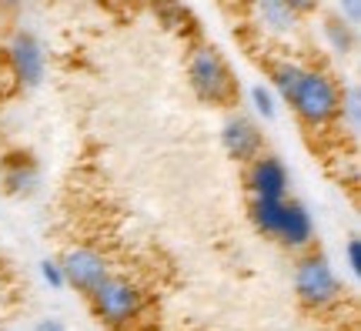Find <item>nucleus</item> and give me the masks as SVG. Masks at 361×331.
<instances>
[{"label":"nucleus","mask_w":361,"mask_h":331,"mask_svg":"<svg viewBox=\"0 0 361 331\" xmlns=\"http://www.w3.org/2000/svg\"><path fill=\"white\" fill-rule=\"evenodd\" d=\"M247 217L258 234H264L268 241L281 244L284 251L301 255L314 248V217L301 201L295 198H251L247 204Z\"/></svg>","instance_id":"1"},{"label":"nucleus","mask_w":361,"mask_h":331,"mask_svg":"<svg viewBox=\"0 0 361 331\" xmlns=\"http://www.w3.org/2000/svg\"><path fill=\"white\" fill-rule=\"evenodd\" d=\"M288 107L298 117V124L311 134L331 131L338 121V104H341V80L328 67L305 64L298 84L288 94Z\"/></svg>","instance_id":"2"},{"label":"nucleus","mask_w":361,"mask_h":331,"mask_svg":"<svg viewBox=\"0 0 361 331\" xmlns=\"http://www.w3.org/2000/svg\"><path fill=\"white\" fill-rule=\"evenodd\" d=\"M291 288H295L298 305L311 315H328L345 301V281L328 261V255H322L318 248H308L295 258Z\"/></svg>","instance_id":"3"},{"label":"nucleus","mask_w":361,"mask_h":331,"mask_svg":"<svg viewBox=\"0 0 361 331\" xmlns=\"http://www.w3.org/2000/svg\"><path fill=\"white\" fill-rule=\"evenodd\" d=\"M184 77H188V88L201 104L211 107H231L238 101V77H234L228 57L221 54V47L197 40L188 51L184 61Z\"/></svg>","instance_id":"4"},{"label":"nucleus","mask_w":361,"mask_h":331,"mask_svg":"<svg viewBox=\"0 0 361 331\" xmlns=\"http://www.w3.org/2000/svg\"><path fill=\"white\" fill-rule=\"evenodd\" d=\"M84 298L90 301V315L111 331H128L147 308L144 284L137 278H130V275H121V271H111Z\"/></svg>","instance_id":"5"},{"label":"nucleus","mask_w":361,"mask_h":331,"mask_svg":"<svg viewBox=\"0 0 361 331\" xmlns=\"http://www.w3.org/2000/svg\"><path fill=\"white\" fill-rule=\"evenodd\" d=\"M57 261H61L67 288H74V291H80V294H87L97 281H104L114 271V267H111V258L104 255L101 248H94V244H71Z\"/></svg>","instance_id":"6"},{"label":"nucleus","mask_w":361,"mask_h":331,"mask_svg":"<svg viewBox=\"0 0 361 331\" xmlns=\"http://www.w3.org/2000/svg\"><path fill=\"white\" fill-rule=\"evenodd\" d=\"M7 64H11V74L17 77L20 88H40L44 74H47V51H44L37 34L13 30L7 40Z\"/></svg>","instance_id":"7"},{"label":"nucleus","mask_w":361,"mask_h":331,"mask_svg":"<svg viewBox=\"0 0 361 331\" xmlns=\"http://www.w3.org/2000/svg\"><path fill=\"white\" fill-rule=\"evenodd\" d=\"M221 148L224 154L238 161V164H247L255 161L261 151H264V131L255 117L241 114V111H231V114L221 121Z\"/></svg>","instance_id":"8"},{"label":"nucleus","mask_w":361,"mask_h":331,"mask_svg":"<svg viewBox=\"0 0 361 331\" xmlns=\"http://www.w3.org/2000/svg\"><path fill=\"white\" fill-rule=\"evenodd\" d=\"M251 24L268 40H295L301 30V13L288 0H247Z\"/></svg>","instance_id":"9"},{"label":"nucleus","mask_w":361,"mask_h":331,"mask_svg":"<svg viewBox=\"0 0 361 331\" xmlns=\"http://www.w3.org/2000/svg\"><path fill=\"white\" fill-rule=\"evenodd\" d=\"M245 188L251 198H288L291 191V174L281 157L261 151L255 161L245 164Z\"/></svg>","instance_id":"10"},{"label":"nucleus","mask_w":361,"mask_h":331,"mask_svg":"<svg viewBox=\"0 0 361 331\" xmlns=\"http://www.w3.org/2000/svg\"><path fill=\"white\" fill-rule=\"evenodd\" d=\"M0 184H4V194H11V198L34 194L40 184L37 161L24 151H11L4 157V164H0Z\"/></svg>","instance_id":"11"},{"label":"nucleus","mask_w":361,"mask_h":331,"mask_svg":"<svg viewBox=\"0 0 361 331\" xmlns=\"http://www.w3.org/2000/svg\"><path fill=\"white\" fill-rule=\"evenodd\" d=\"M322 37H324V47L335 54V57H351V54L358 51V27L348 24L338 13H328L322 20Z\"/></svg>","instance_id":"12"},{"label":"nucleus","mask_w":361,"mask_h":331,"mask_svg":"<svg viewBox=\"0 0 361 331\" xmlns=\"http://www.w3.org/2000/svg\"><path fill=\"white\" fill-rule=\"evenodd\" d=\"M301 71H305V61H298V57H278V61L268 64L271 90L278 94V101H288V94H291V88L298 84Z\"/></svg>","instance_id":"13"},{"label":"nucleus","mask_w":361,"mask_h":331,"mask_svg":"<svg viewBox=\"0 0 361 331\" xmlns=\"http://www.w3.org/2000/svg\"><path fill=\"white\" fill-rule=\"evenodd\" d=\"M341 131H348V138H358L361 131V88L358 84H341V104H338V121Z\"/></svg>","instance_id":"14"},{"label":"nucleus","mask_w":361,"mask_h":331,"mask_svg":"<svg viewBox=\"0 0 361 331\" xmlns=\"http://www.w3.org/2000/svg\"><path fill=\"white\" fill-rule=\"evenodd\" d=\"M154 13L168 30H188L191 27V11L180 0H154Z\"/></svg>","instance_id":"15"},{"label":"nucleus","mask_w":361,"mask_h":331,"mask_svg":"<svg viewBox=\"0 0 361 331\" xmlns=\"http://www.w3.org/2000/svg\"><path fill=\"white\" fill-rule=\"evenodd\" d=\"M247 97H251V107H255V114L261 121H274L278 117V94L264 84H255V88L247 90Z\"/></svg>","instance_id":"16"},{"label":"nucleus","mask_w":361,"mask_h":331,"mask_svg":"<svg viewBox=\"0 0 361 331\" xmlns=\"http://www.w3.org/2000/svg\"><path fill=\"white\" fill-rule=\"evenodd\" d=\"M40 278H44V284H51L54 291L67 288L64 271H61V261H57V258H44V261H40Z\"/></svg>","instance_id":"17"},{"label":"nucleus","mask_w":361,"mask_h":331,"mask_svg":"<svg viewBox=\"0 0 361 331\" xmlns=\"http://www.w3.org/2000/svg\"><path fill=\"white\" fill-rule=\"evenodd\" d=\"M345 265H348L351 278L361 281V238L358 234H351L348 241H345Z\"/></svg>","instance_id":"18"},{"label":"nucleus","mask_w":361,"mask_h":331,"mask_svg":"<svg viewBox=\"0 0 361 331\" xmlns=\"http://www.w3.org/2000/svg\"><path fill=\"white\" fill-rule=\"evenodd\" d=\"M335 13L345 17L348 24H361V0H335Z\"/></svg>","instance_id":"19"},{"label":"nucleus","mask_w":361,"mask_h":331,"mask_svg":"<svg viewBox=\"0 0 361 331\" xmlns=\"http://www.w3.org/2000/svg\"><path fill=\"white\" fill-rule=\"evenodd\" d=\"M288 4H291V7H295L301 17H308V13H318V11H322L324 0H288Z\"/></svg>","instance_id":"20"},{"label":"nucleus","mask_w":361,"mask_h":331,"mask_svg":"<svg viewBox=\"0 0 361 331\" xmlns=\"http://www.w3.org/2000/svg\"><path fill=\"white\" fill-rule=\"evenodd\" d=\"M34 331H67V328H64V321L61 318H40Z\"/></svg>","instance_id":"21"},{"label":"nucleus","mask_w":361,"mask_h":331,"mask_svg":"<svg viewBox=\"0 0 361 331\" xmlns=\"http://www.w3.org/2000/svg\"><path fill=\"white\" fill-rule=\"evenodd\" d=\"M24 7V0H0V11L4 13H13V11H20Z\"/></svg>","instance_id":"22"},{"label":"nucleus","mask_w":361,"mask_h":331,"mask_svg":"<svg viewBox=\"0 0 361 331\" xmlns=\"http://www.w3.org/2000/svg\"><path fill=\"white\" fill-rule=\"evenodd\" d=\"M4 308H7V284L0 281V311H4Z\"/></svg>","instance_id":"23"}]
</instances>
